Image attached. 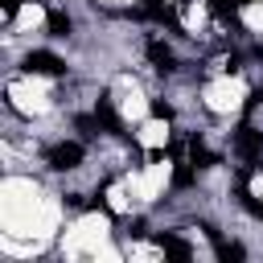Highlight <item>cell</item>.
<instances>
[{
	"label": "cell",
	"instance_id": "1",
	"mask_svg": "<svg viewBox=\"0 0 263 263\" xmlns=\"http://www.w3.org/2000/svg\"><path fill=\"white\" fill-rule=\"evenodd\" d=\"M66 226V197L41 185L33 173L8 168L0 181V255L33 259L58 247Z\"/></svg>",
	"mask_w": 263,
	"mask_h": 263
},
{
	"label": "cell",
	"instance_id": "2",
	"mask_svg": "<svg viewBox=\"0 0 263 263\" xmlns=\"http://www.w3.org/2000/svg\"><path fill=\"white\" fill-rule=\"evenodd\" d=\"M53 251H58L62 259H123V242H119V230H115V214L103 205V210H82V214L66 218Z\"/></svg>",
	"mask_w": 263,
	"mask_h": 263
},
{
	"label": "cell",
	"instance_id": "3",
	"mask_svg": "<svg viewBox=\"0 0 263 263\" xmlns=\"http://www.w3.org/2000/svg\"><path fill=\"white\" fill-rule=\"evenodd\" d=\"M4 107H8L12 119H25V123L49 119L62 107V78L21 66V70H12L4 78Z\"/></svg>",
	"mask_w": 263,
	"mask_h": 263
},
{
	"label": "cell",
	"instance_id": "4",
	"mask_svg": "<svg viewBox=\"0 0 263 263\" xmlns=\"http://www.w3.org/2000/svg\"><path fill=\"white\" fill-rule=\"evenodd\" d=\"M197 107L214 119H238L251 107V82L238 70H222V74H205V82L197 86Z\"/></svg>",
	"mask_w": 263,
	"mask_h": 263
},
{
	"label": "cell",
	"instance_id": "5",
	"mask_svg": "<svg viewBox=\"0 0 263 263\" xmlns=\"http://www.w3.org/2000/svg\"><path fill=\"white\" fill-rule=\"evenodd\" d=\"M103 99H107L111 115L119 119V127H136L140 119L152 115V90L136 70H115L107 90H103Z\"/></svg>",
	"mask_w": 263,
	"mask_h": 263
},
{
	"label": "cell",
	"instance_id": "6",
	"mask_svg": "<svg viewBox=\"0 0 263 263\" xmlns=\"http://www.w3.org/2000/svg\"><path fill=\"white\" fill-rule=\"evenodd\" d=\"M132 144L144 152V156H152V152H168V144H173V115H148V119H140L136 123V132H132Z\"/></svg>",
	"mask_w": 263,
	"mask_h": 263
},
{
	"label": "cell",
	"instance_id": "7",
	"mask_svg": "<svg viewBox=\"0 0 263 263\" xmlns=\"http://www.w3.org/2000/svg\"><path fill=\"white\" fill-rule=\"evenodd\" d=\"M144 0H95V8H103V12H132V8H140Z\"/></svg>",
	"mask_w": 263,
	"mask_h": 263
}]
</instances>
